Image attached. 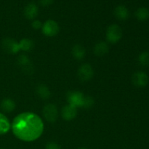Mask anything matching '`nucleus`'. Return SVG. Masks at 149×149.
Listing matches in <instances>:
<instances>
[{"label": "nucleus", "mask_w": 149, "mask_h": 149, "mask_svg": "<svg viewBox=\"0 0 149 149\" xmlns=\"http://www.w3.org/2000/svg\"><path fill=\"white\" fill-rule=\"evenodd\" d=\"M11 129L15 136L20 141L32 142L42 135L44 123L36 113L23 112L13 119Z\"/></svg>", "instance_id": "nucleus-1"}, {"label": "nucleus", "mask_w": 149, "mask_h": 149, "mask_svg": "<svg viewBox=\"0 0 149 149\" xmlns=\"http://www.w3.org/2000/svg\"><path fill=\"white\" fill-rule=\"evenodd\" d=\"M122 36V31L117 24H112L106 30V39L111 44L119 42Z\"/></svg>", "instance_id": "nucleus-2"}, {"label": "nucleus", "mask_w": 149, "mask_h": 149, "mask_svg": "<svg viewBox=\"0 0 149 149\" xmlns=\"http://www.w3.org/2000/svg\"><path fill=\"white\" fill-rule=\"evenodd\" d=\"M42 114L48 122L53 123L58 119V108L55 104L48 103L44 107L42 110Z\"/></svg>", "instance_id": "nucleus-3"}, {"label": "nucleus", "mask_w": 149, "mask_h": 149, "mask_svg": "<svg viewBox=\"0 0 149 149\" xmlns=\"http://www.w3.org/2000/svg\"><path fill=\"white\" fill-rule=\"evenodd\" d=\"M17 63L20 69L26 74L31 75L34 71V68H33V65H32L31 61H30L29 57L26 56V55H19L17 59Z\"/></svg>", "instance_id": "nucleus-4"}, {"label": "nucleus", "mask_w": 149, "mask_h": 149, "mask_svg": "<svg viewBox=\"0 0 149 149\" xmlns=\"http://www.w3.org/2000/svg\"><path fill=\"white\" fill-rule=\"evenodd\" d=\"M1 47L3 50L8 54L14 55L20 50L19 43L12 38H5L1 42Z\"/></svg>", "instance_id": "nucleus-5"}, {"label": "nucleus", "mask_w": 149, "mask_h": 149, "mask_svg": "<svg viewBox=\"0 0 149 149\" xmlns=\"http://www.w3.org/2000/svg\"><path fill=\"white\" fill-rule=\"evenodd\" d=\"M67 101L68 104L74 107H81L84 95L79 91H70L66 95Z\"/></svg>", "instance_id": "nucleus-6"}, {"label": "nucleus", "mask_w": 149, "mask_h": 149, "mask_svg": "<svg viewBox=\"0 0 149 149\" xmlns=\"http://www.w3.org/2000/svg\"><path fill=\"white\" fill-rule=\"evenodd\" d=\"M59 26L58 23L53 20H48L42 25V33L47 36H54L59 32Z\"/></svg>", "instance_id": "nucleus-7"}, {"label": "nucleus", "mask_w": 149, "mask_h": 149, "mask_svg": "<svg viewBox=\"0 0 149 149\" xmlns=\"http://www.w3.org/2000/svg\"><path fill=\"white\" fill-rule=\"evenodd\" d=\"M78 77L81 81H87L91 79L94 75L93 68L90 64L85 63L81 65L78 70Z\"/></svg>", "instance_id": "nucleus-8"}, {"label": "nucleus", "mask_w": 149, "mask_h": 149, "mask_svg": "<svg viewBox=\"0 0 149 149\" xmlns=\"http://www.w3.org/2000/svg\"><path fill=\"white\" fill-rule=\"evenodd\" d=\"M149 78L143 71H138L133 74L132 77V82L137 87H145L148 84Z\"/></svg>", "instance_id": "nucleus-9"}, {"label": "nucleus", "mask_w": 149, "mask_h": 149, "mask_svg": "<svg viewBox=\"0 0 149 149\" xmlns=\"http://www.w3.org/2000/svg\"><path fill=\"white\" fill-rule=\"evenodd\" d=\"M77 108L71 105H66L64 106L61 111L62 117L66 121H71L77 116Z\"/></svg>", "instance_id": "nucleus-10"}, {"label": "nucleus", "mask_w": 149, "mask_h": 149, "mask_svg": "<svg viewBox=\"0 0 149 149\" xmlns=\"http://www.w3.org/2000/svg\"><path fill=\"white\" fill-rule=\"evenodd\" d=\"M39 13V9L34 3H29L24 9V15L29 20H33Z\"/></svg>", "instance_id": "nucleus-11"}, {"label": "nucleus", "mask_w": 149, "mask_h": 149, "mask_svg": "<svg viewBox=\"0 0 149 149\" xmlns=\"http://www.w3.org/2000/svg\"><path fill=\"white\" fill-rule=\"evenodd\" d=\"M93 51L96 56L102 57L109 52V46L106 42H100L95 45Z\"/></svg>", "instance_id": "nucleus-12"}, {"label": "nucleus", "mask_w": 149, "mask_h": 149, "mask_svg": "<svg viewBox=\"0 0 149 149\" xmlns=\"http://www.w3.org/2000/svg\"><path fill=\"white\" fill-rule=\"evenodd\" d=\"M114 15L118 20H125L129 17L130 12L125 5H119L115 8Z\"/></svg>", "instance_id": "nucleus-13"}, {"label": "nucleus", "mask_w": 149, "mask_h": 149, "mask_svg": "<svg viewBox=\"0 0 149 149\" xmlns=\"http://www.w3.org/2000/svg\"><path fill=\"white\" fill-rule=\"evenodd\" d=\"M36 93L42 100H48L51 96V92L45 84H41L36 87Z\"/></svg>", "instance_id": "nucleus-14"}, {"label": "nucleus", "mask_w": 149, "mask_h": 149, "mask_svg": "<svg viewBox=\"0 0 149 149\" xmlns=\"http://www.w3.org/2000/svg\"><path fill=\"white\" fill-rule=\"evenodd\" d=\"M1 109L5 113H10L15 110L16 104L13 100L10 98H4L1 100L0 104Z\"/></svg>", "instance_id": "nucleus-15"}, {"label": "nucleus", "mask_w": 149, "mask_h": 149, "mask_svg": "<svg viewBox=\"0 0 149 149\" xmlns=\"http://www.w3.org/2000/svg\"><path fill=\"white\" fill-rule=\"evenodd\" d=\"M11 128V125L7 116L0 113V135L7 133Z\"/></svg>", "instance_id": "nucleus-16"}, {"label": "nucleus", "mask_w": 149, "mask_h": 149, "mask_svg": "<svg viewBox=\"0 0 149 149\" xmlns=\"http://www.w3.org/2000/svg\"><path fill=\"white\" fill-rule=\"evenodd\" d=\"M71 53H72L73 57L75 59L82 60L84 58L86 55V49L83 46L80 45H75L72 47V50H71Z\"/></svg>", "instance_id": "nucleus-17"}, {"label": "nucleus", "mask_w": 149, "mask_h": 149, "mask_svg": "<svg viewBox=\"0 0 149 149\" xmlns=\"http://www.w3.org/2000/svg\"><path fill=\"white\" fill-rule=\"evenodd\" d=\"M19 43V47H20V50H23L24 52H30L34 47V42L32 39H21Z\"/></svg>", "instance_id": "nucleus-18"}, {"label": "nucleus", "mask_w": 149, "mask_h": 149, "mask_svg": "<svg viewBox=\"0 0 149 149\" xmlns=\"http://www.w3.org/2000/svg\"><path fill=\"white\" fill-rule=\"evenodd\" d=\"M135 15L138 20L144 21L149 18V10L146 7H140L136 10Z\"/></svg>", "instance_id": "nucleus-19"}, {"label": "nucleus", "mask_w": 149, "mask_h": 149, "mask_svg": "<svg viewBox=\"0 0 149 149\" xmlns=\"http://www.w3.org/2000/svg\"><path fill=\"white\" fill-rule=\"evenodd\" d=\"M138 62L142 66L146 67L149 65V52L144 51L140 54L138 56Z\"/></svg>", "instance_id": "nucleus-20"}, {"label": "nucleus", "mask_w": 149, "mask_h": 149, "mask_svg": "<svg viewBox=\"0 0 149 149\" xmlns=\"http://www.w3.org/2000/svg\"><path fill=\"white\" fill-rule=\"evenodd\" d=\"M94 103L95 101L93 97H90V96H84L81 107L84 108V109H90L91 107H93Z\"/></svg>", "instance_id": "nucleus-21"}, {"label": "nucleus", "mask_w": 149, "mask_h": 149, "mask_svg": "<svg viewBox=\"0 0 149 149\" xmlns=\"http://www.w3.org/2000/svg\"><path fill=\"white\" fill-rule=\"evenodd\" d=\"M45 149H61V146L55 142H49L47 143Z\"/></svg>", "instance_id": "nucleus-22"}, {"label": "nucleus", "mask_w": 149, "mask_h": 149, "mask_svg": "<svg viewBox=\"0 0 149 149\" xmlns=\"http://www.w3.org/2000/svg\"><path fill=\"white\" fill-rule=\"evenodd\" d=\"M42 25L43 24L41 23V21H39V20H33L31 23L32 27H33L34 29H36V30H37V29H42Z\"/></svg>", "instance_id": "nucleus-23"}, {"label": "nucleus", "mask_w": 149, "mask_h": 149, "mask_svg": "<svg viewBox=\"0 0 149 149\" xmlns=\"http://www.w3.org/2000/svg\"><path fill=\"white\" fill-rule=\"evenodd\" d=\"M54 0H39V2L44 7H47V6H49L50 4H52L53 3Z\"/></svg>", "instance_id": "nucleus-24"}, {"label": "nucleus", "mask_w": 149, "mask_h": 149, "mask_svg": "<svg viewBox=\"0 0 149 149\" xmlns=\"http://www.w3.org/2000/svg\"><path fill=\"white\" fill-rule=\"evenodd\" d=\"M81 149H87V148H81Z\"/></svg>", "instance_id": "nucleus-25"}, {"label": "nucleus", "mask_w": 149, "mask_h": 149, "mask_svg": "<svg viewBox=\"0 0 149 149\" xmlns=\"http://www.w3.org/2000/svg\"><path fill=\"white\" fill-rule=\"evenodd\" d=\"M0 149H4V148H0Z\"/></svg>", "instance_id": "nucleus-26"}]
</instances>
